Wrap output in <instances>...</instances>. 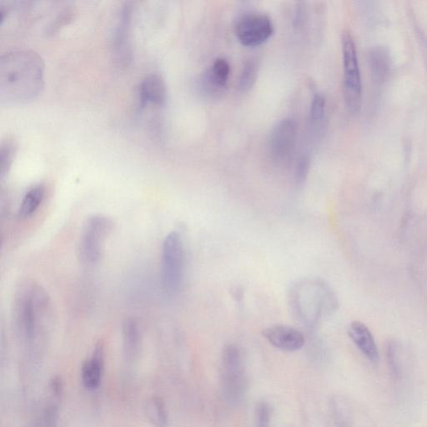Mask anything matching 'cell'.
<instances>
[{"instance_id":"cell-1","label":"cell","mask_w":427,"mask_h":427,"mask_svg":"<svg viewBox=\"0 0 427 427\" xmlns=\"http://www.w3.org/2000/svg\"><path fill=\"white\" fill-rule=\"evenodd\" d=\"M43 58L33 50L17 49L0 57V102L19 106L39 97L45 87Z\"/></svg>"},{"instance_id":"cell-2","label":"cell","mask_w":427,"mask_h":427,"mask_svg":"<svg viewBox=\"0 0 427 427\" xmlns=\"http://www.w3.org/2000/svg\"><path fill=\"white\" fill-rule=\"evenodd\" d=\"M12 321L17 335L33 344L52 321V305L48 293L31 279L17 284L12 305Z\"/></svg>"},{"instance_id":"cell-3","label":"cell","mask_w":427,"mask_h":427,"mask_svg":"<svg viewBox=\"0 0 427 427\" xmlns=\"http://www.w3.org/2000/svg\"><path fill=\"white\" fill-rule=\"evenodd\" d=\"M289 303L296 319L308 328L332 316L339 305L332 287L317 278L300 280L293 284L289 291Z\"/></svg>"},{"instance_id":"cell-4","label":"cell","mask_w":427,"mask_h":427,"mask_svg":"<svg viewBox=\"0 0 427 427\" xmlns=\"http://www.w3.org/2000/svg\"><path fill=\"white\" fill-rule=\"evenodd\" d=\"M341 50L343 95L347 110L351 114H357L362 106L363 86L357 45L350 31L342 33Z\"/></svg>"},{"instance_id":"cell-5","label":"cell","mask_w":427,"mask_h":427,"mask_svg":"<svg viewBox=\"0 0 427 427\" xmlns=\"http://www.w3.org/2000/svg\"><path fill=\"white\" fill-rule=\"evenodd\" d=\"M246 387L241 350L234 344L225 346L221 355L220 388L226 403L232 405L240 404Z\"/></svg>"},{"instance_id":"cell-6","label":"cell","mask_w":427,"mask_h":427,"mask_svg":"<svg viewBox=\"0 0 427 427\" xmlns=\"http://www.w3.org/2000/svg\"><path fill=\"white\" fill-rule=\"evenodd\" d=\"M186 272V251L181 234H167L161 248V275L163 287L170 293L182 288Z\"/></svg>"},{"instance_id":"cell-7","label":"cell","mask_w":427,"mask_h":427,"mask_svg":"<svg viewBox=\"0 0 427 427\" xmlns=\"http://www.w3.org/2000/svg\"><path fill=\"white\" fill-rule=\"evenodd\" d=\"M113 229V222L106 216L95 215L86 220L79 243V257L85 265L98 263L106 239Z\"/></svg>"},{"instance_id":"cell-8","label":"cell","mask_w":427,"mask_h":427,"mask_svg":"<svg viewBox=\"0 0 427 427\" xmlns=\"http://www.w3.org/2000/svg\"><path fill=\"white\" fill-rule=\"evenodd\" d=\"M275 27L269 16L259 12H247L234 24L237 40L246 47H257L274 35Z\"/></svg>"},{"instance_id":"cell-9","label":"cell","mask_w":427,"mask_h":427,"mask_svg":"<svg viewBox=\"0 0 427 427\" xmlns=\"http://www.w3.org/2000/svg\"><path fill=\"white\" fill-rule=\"evenodd\" d=\"M135 6L133 2H125L118 13L113 32L112 53L116 65L125 68L133 61L132 24Z\"/></svg>"},{"instance_id":"cell-10","label":"cell","mask_w":427,"mask_h":427,"mask_svg":"<svg viewBox=\"0 0 427 427\" xmlns=\"http://www.w3.org/2000/svg\"><path fill=\"white\" fill-rule=\"evenodd\" d=\"M298 127L292 118L283 119L276 124L268 138V152L277 164H287L294 154Z\"/></svg>"},{"instance_id":"cell-11","label":"cell","mask_w":427,"mask_h":427,"mask_svg":"<svg viewBox=\"0 0 427 427\" xmlns=\"http://www.w3.org/2000/svg\"><path fill=\"white\" fill-rule=\"evenodd\" d=\"M230 73L232 67L229 61L223 57L217 58L198 79L200 93L208 98H220L228 86Z\"/></svg>"},{"instance_id":"cell-12","label":"cell","mask_w":427,"mask_h":427,"mask_svg":"<svg viewBox=\"0 0 427 427\" xmlns=\"http://www.w3.org/2000/svg\"><path fill=\"white\" fill-rule=\"evenodd\" d=\"M262 335L271 346L287 353H294L303 349L305 344L304 334L292 326H270L263 330Z\"/></svg>"},{"instance_id":"cell-13","label":"cell","mask_w":427,"mask_h":427,"mask_svg":"<svg viewBox=\"0 0 427 427\" xmlns=\"http://www.w3.org/2000/svg\"><path fill=\"white\" fill-rule=\"evenodd\" d=\"M104 370V348L103 342L96 345L93 355L83 362L81 380L88 391H95L102 384Z\"/></svg>"},{"instance_id":"cell-14","label":"cell","mask_w":427,"mask_h":427,"mask_svg":"<svg viewBox=\"0 0 427 427\" xmlns=\"http://www.w3.org/2000/svg\"><path fill=\"white\" fill-rule=\"evenodd\" d=\"M167 86L164 78L158 74H150L142 79L139 88L140 100L142 106L154 104L165 106L167 100Z\"/></svg>"},{"instance_id":"cell-15","label":"cell","mask_w":427,"mask_h":427,"mask_svg":"<svg viewBox=\"0 0 427 427\" xmlns=\"http://www.w3.org/2000/svg\"><path fill=\"white\" fill-rule=\"evenodd\" d=\"M348 335L360 351L372 363L378 362L379 351L373 335L367 326L360 321L349 325Z\"/></svg>"},{"instance_id":"cell-16","label":"cell","mask_w":427,"mask_h":427,"mask_svg":"<svg viewBox=\"0 0 427 427\" xmlns=\"http://www.w3.org/2000/svg\"><path fill=\"white\" fill-rule=\"evenodd\" d=\"M123 346L125 360L132 363L139 354L140 332L139 325L134 319H127L122 325Z\"/></svg>"},{"instance_id":"cell-17","label":"cell","mask_w":427,"mask_h":427,"mask_svg":"<svg viewBox=\"0 0 427 427\" xmlns=\"http://www.w3.org/2000/svg\"><path fill=\"white\" fill-rule=\"evenodd\" d=\"M326 99L324 95L313 96L309 111V127L314 136H319L323 131L326 119Z\"/></svg>"},{"instance_id":"cell-18","label":"cell","mask_w":427,"mask_h":427,"mask_svg":"<svg viewBox=\"0 0 427 427\" xmlns=\"http://www.w3.org/2000/svg\"><path fill=\"white\" fill-rule=\"evenodd\" d=\"M45 198V187L43 185H37L29 189L20 204L18 211L19 219L27 220L35 215L43 203Z\"/></svg>"},{"instance_id":"cell-19","label":"cell","mask_w":427,"mask_h":427,"mask_svg":"<svg viewBox=\"0 0 427 427\" xmlns=\"http://www.w3.org/2000/svg\"><path fill=\"white\" fill-rule=\"evenodd\" d=\"M259 62L255 58H249L243 65L237 81V89L241 93L252 90L259 74Z\"/></svg>"},{"instance_id":"cell-20","label":"cell","mask_w":427,"mask_h":427,"mask_svg":"<svg viewBox=\"0 0 427 427\" xmlns=\"http://www.w3.org/2000/svg\"><path fill=\"white\" fill-rule=\"evenodd\" d=\"M146 416L150 422L156 427H166L168 425L169 417L166 404L161 397L153 396L145 405Z\"/></svg>"},{"instance_id":"cell-21","label":"cell","mask_w":427,"mask_h":427,"mask_svg":"<svg viewBox=\"0 0 427 427\" xmlns=\"http://www.w3.org/2000/svg\"><path fill=\"white\" fill-rule=\"evenodd\" d=\"M16 152V145L11 138L3 140L0 145V177L6 178L10 170Z\"/></svg>"},{"instance_id":"cell-22","label":"cell","mask_w":427,"mask_h":427,"mask_svg":"<svg viewBox=\"0 0 427 427\" xmlns=\"http://www.w3.org/2000/svg\"><path fill=\"white\" fill-rule=\"evenodd\" d=\"M401 347L398 342L392 341L387 347V358L391 373L396 380H398L401 376Z\"/></svg>"},{"instance_id":"cell-23","label":"cell","mask_w":427,"mask_h":427,"mask_svg":"<svg viewBox=\"0 0 427 427\" xmlns=\"http://www.w3.org/2000/svg\"><path fill=\"white\" fill-rule=\"evenodd\" d=\"M312 161L308 154H303L298 158L295 167V182L298 186H303L311 170Z\"/></svg>"},{"instance_id":"cell-24","label":"cell","mask_w":427,"mask_h":427,"mask_svg":"<svg viewBox=\"0 0 427 427\" xmlns=\"http://www.w3.org/2000/svg\"><path fill=\"white\" fill-rule=\"evenodd\" d=\"M58 400L53 399L46 407L44 415L43 427H57L58 425Z\"/></svg>"},{"instance_id":"cell-25","label":"cell","mask_w":427,"mask_h":427,"mask_svg":"<svg viewBox=\"0 0 427 427\" xmlns=\"http://www.w3.org/2000/svg\"><path fill=\"white\" fill-rule=\"evenodd\" d=\"M271 412L266 403H259L257 408V427H270Z\"/></svg>"},{"instance_id":"cell-26","label":"cell","mask_w":427,"mask_h":427,"mask_svg":"<svg viewBox=\"0 0 427 427\" xmlns=\"http://www.w3.org/2000/svg\"><path fill=\"white\" fill-rule=\"evenodd\" d=\"M307 10L305 3L299 2L296 3L294 10V17H293V25L295 29H300L304 27L307 22Z\"/></svg>"}]
</instances>
